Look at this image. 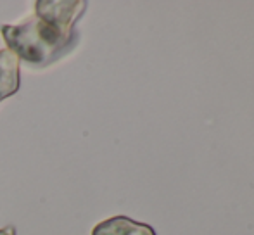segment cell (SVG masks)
Segmentation results:
<instances>
[{
    "label": "cell",
    "instance_id": "cell-1",
    "mask_svg": "<svg viewBox=\"0 0 254 235\" xmlns=\"http://www.w3.org/2000/svg\"><path fill=\"white\" fill-rule=\"evenodd\" d=\"M87 9L81 0H37L35 14L17 24H3L7 49L30 66L45 67L71 52L80 33L76 21Z\"/></svg>",
    "mask_w": 254,
    "mask_h": 235
},
{
    "label": "cell",
    "instance_id": "cell-4",
    "mask_svg": "<svg viewBox=\"0 0 254 235\" xmlns=\"http://www.w3.org/2000/svg\"><path fill=\"white\" fill-rule=\"evenodd\" d=\"M0 235H16V229L14 227H3V229H0Z\"/></svg>",
    "mask_w": 254,
    "mask_h": 235
},
{
    "label": "cell",
    "instance_id": "cell-3",
    "mask_svg": "<svg viewBox=\"0 0 254 235\" xmlns=\"http://www.w3.org/2000/svg\"><path fill=\"white\" fill-rule=\"evenodd\" d=\"M19 62L17 56L9 49L0 51V102L19 90Z\"/></svg>",
    "mask_w": 254,
    "mask_h": 235
},
{
    "label": "cell",
    "instance_id": "cell-2",
    "mask_svg": "<svg viewBox=\"0 0 254 235\" xmlns=\"http://www.w3.org/2000/svg\"><path fill=\"white\" fill-rule=\"evenodd\" d=\"M92 235H157V234L147 223L135 222L130 216L118 215L97 223L94 227V230H92Z\"/></svg>",
    "mask_w": 254,
    "mask_h": 235
}]
</instances>
